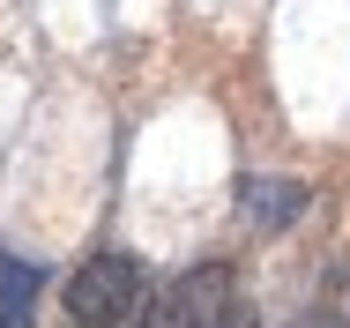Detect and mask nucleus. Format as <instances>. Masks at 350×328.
<instances>
[{
	"mask_svg": "<svg viewBox=\"0 0 350 328\" xmlns=\"http://www.w3.org/2000/svg\"><path fill=\"white\" fill-rule=\"evenodd\" d=\"M68 314L82 328H127L142 314V268L127 254H90L68 276Z\"/></svg>",
	"mask_w": 350,
	"mask_h": 328,
	"instance_id": "1",
	"label": "nucleus"
},
{
	"mask_svg": "<svg viewBox=\"0 0 350 328\" xmlns=\"http://www.w3.org/2000/svg\"><path fill=\"white\" fill-rule=\"evenodd\" d=\"M224 314H231V268H194L149 306L142 328H224Z\"/></svg>",
	"mask_w": 350,
	"mask_h": 328,
	"instance_id": "2",
	"label": "nucleus"
},
{
	"mask_svg": "<svg viewBox=\"0 0 350 328\" xmlns=\"http://www.w3.org/2000/svg\"><path fill=\"white\" fill-rule=\"evenodd\" d=\"M246 209H254L261 231H283V224L306 209V187H298V179H246Z\"/></svg>",
	"mask_w": 350,
	"mask_h": 328,
	"instance_id": "3",
	"label": "nucleus"
},
{
	"mask_svg": "<svg viewBox=\"0 0 350 328\" xmlns=\"http://www.w3.org/2000/svg\"><path fill=\"white\" fill-rule=\"evenodd\" d=\"M0 328H38V268L0 254Z\"/></svg>",
	"mask_w": 350,
	"mask_h": 328,
	"instance_id": "4",
	"label": "nucleus"
}]
</instances>
